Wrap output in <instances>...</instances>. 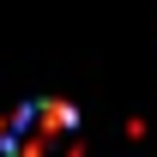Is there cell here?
<instances>
[{
    "instance_id": "cell-1",
    "label": "cell",
    "mask_w": 157,
    "mask_h": 157,
    "mask_svg": "<svg viewBox=\"0 0 157 157\" xmlns=\"http://www.w3.org/2000/svg\"><path fill=\"white\" fill-rule=\"evenodd\" d=\"M18 121H30L48 145H67V139H73V127H78V109H73V103H60V97H48V103H30Z\"/></svg>"
},
{
    "instance_id": "cell-3",
    "label": "cell",
    "mask_w": 157,
    "mask_h": 157,
    "mask_svg": "<svg viewBox=\"0 0 157 157\" xmlns=\"http://www.w3.org/2000/svg\"><path fill=\"white\" fill-rule=\"evenodd\" d=\"M6 139H12V121H6V115H0V151H6Z\"/></svg>"
},
{
    "instance_id": "cell-2",
    "label": "cell",
    "mask_w": 157,
    "mask_h": 157,
    "mask_svg": "<svg viewBox=\"0 0 157 157\" xmlns=\"http://www.w3.org/2000/svg\"><path fill=\"white\" fill-rule=\"evenodd\" d=\"M55 145L30 127V121H12V139H6V157H48Z\"/></svg>"
}]
</instances>
